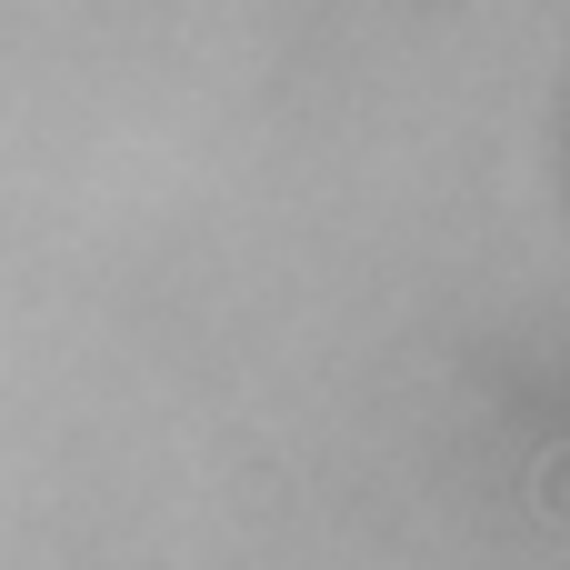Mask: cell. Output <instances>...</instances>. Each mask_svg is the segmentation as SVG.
<instances>
[{"label":"cell","instance_id":"1","mask_svg":"<svg viewBox=\"0 0 570 570\" xmlns=\"http://www.w3.org/2000/svg\"><path fill=\"white\" fill-rule=\"evenodd\" d=\"M541 511H551V521H570V451L541 471Z\"/></svg>","mask_w":570,"mask_h":570}]
</instances>
